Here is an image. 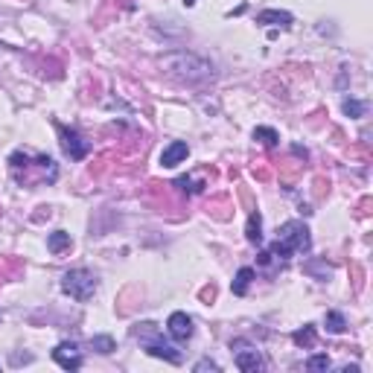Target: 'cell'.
Here are the masks:
<instances>
[{
    "instance_id": "1",
    "label": "cell",
    "mask_w": 373,
    "mask_h": 373,
    "mask_svg": "<svg viewBox=\"0 0 373 373\" xmlns=\"http://www.w3.org/2000/svg\"><path fill=\"white\" fill-rule=\"evenodd\" d=\"M164 70L178 79V82H186V85H204L210 82L216 73H213V65L207 58L196 56V53H186V50H175V53H167L164 56Z\"/></svg>"
},
{
    "instance_id": "2",
    "label": "cell",
    "mask_w": 373,
    "mask_h": 373,
    "mask_svg": "<svg viewBox=\"0 0 373 373\" xmlns=\"http://www.w3.org/2000/svg\"><path fill=\"white\" fill-rule=\"evenodd\" d=\"M312 248V236L303 222H283L277 228V239L271 245V257L277 260H289L292 254H306Z\"/></svg>"
},
{
    "instance_id": "3",
    "label": "cell",
    "mask_w": 373,
    "mask_h": 373,
    "mask_svg": "<svg viewBox=\"0 0 373 373\" xmlns=\"http://www.w3.org/2000/svg\"><path fill=\"white\" fill-rule=\"evenodd\" d=\"M97 286H100L97 277H93L88 268H73V271H68L65 277H61V292L70 295L79 303H85V300H90L93 295H97Z\"/></svg>"
},
{
    "instance_id": "4",
    "label": "cell",
    "mask_w": 373,
    "mask_h": 373,
    "mask_svg": "<svg viewBox=\"0 0 373 373\" xmlns=\"http://www.w3.org/2000/svg\"><path fill=\"white\" fill-rule=\"evenodd\" d=\"M58 135H61V149H65V154L70 161H82L85 154L90 152V143L76 132V129H65L58 126Z\"/></svg>"
},
{
    "instance_id": "5",
    "label": "cell",
    "mask_w": 373,
    "mask_h": 373,
    "mask_svg": "<svg viewBox=\"0 0 373 373\" xmlns=\"http://www.w3.org/2000/svg\"><path fill=\"white\" fill-rule=\"evenodd\" d=\"M233 347H239V350H236V359H233L239 370H245V373H257V370H263V367H266V359L260 356V350H257V347L245 345V341H236Z\"/></svg>"
},
{
    "instance_id": "6",
    "label": "cell",
    "mask_w": 373,
    "mask_h": 373,
    "mask_svg": "<svg viewBox=\"0 0 373 373\" xmlns=\"http://www.w3.org/2000/svg\"><path fill=\"white\" fill-rule=\"evenodd\" d=\"M53 362L65 370H79L82 367V350L73 345V341H61V345L53 350Z\"/></svg>"
},
{
    "instance_id": "7",
    "label": "cell",
    "mask_w": 373,
    "mask_h": 373,
    "mask_svg": "<svg viewBox=\"0 0 373 373\" xmlns=\"http://www.w3.org/2000/svg\"><path fill=\"white\" fill-rule=\"evenodd\" d=\"M167 330L175 341H190L193 338V318L186 312H172L167 321Z\"/></svg>"
},
{
    "instance_id": "8",
    "label": "cell",
    "mask_w": 373,
    "mask_h": 373,
    "mask_svg": "<svg viewBox=\"0 0 373 373\" xmlns=\"http://www.w3.org/2000/svg\"><path fill=\"white\" fill-rule=\"evenodd\" d=\"M146 353L154 356V359H164L169 364H181V353L172 345H167V341H161V338H146Z\"/></svg>"
},
{
    "instance_id": "9",
    "label": "cell",
    "mask_w": 373,
    "mask_h": 373,
    "mask_svg": "<svg viewBox=\"0 0 373 373\" xmlns=\"http://www.w3.org/2000/svg\"><path fill=\"white\" fill-rule=\"evenodd\" d=\"M186 154H190V146H186L184 140H172V143L161 152V167L175 169L178 164H184V161H186Z\"/></svg>"
},
{
    "instance_id": "10",
    "label": "cell",
    "mask_w": 373,
    "mask_h": 373,
    "mask_svg": "<svg viewBox=\"0 0 373 373\" xmlns=\"http://www.w3.org/2000/svg\"><path fill=\"white\" fill-rule=\"evenodd\" d=\"M292 21L295 18L289 12H280V9H266L257 15V23H263V26H292Z\"/></svg>"
},
{
    "instance_id": "11",
    "label": "cell",
    "mask_w": 373,
    "mask_h": 373,
    "mask_svg": "<svg viewBox=\"0 0 373 373\" xmlns=\"http://www.w3.org/2000/svg\"><path fill=\"white\" fill-rule=\"evenodd\" d=\"M245 236H248V242H251V245H263V216H260V213H251V216H248Z\"/></svg>"
},
{
    "instance_id": "12",
    "label": "cell",
    "mask_w": 373,
    "mask_h": 373,
    "mask_svg": "<svg viewBox=\"0 0 373 373\" xmlns=\"http://www.w3.org/2000/svg\"><path fill=\"white\" fill-rule=\"evenodd\" d=\"M251 280H254V268H248V266H245V268H239V271H236V277H233V295H239V298H242V295L248 292V286H251Z\"/></svg>"
},
{
    "instance_id": "13",
    "label": "cell",
    "mask_w": 373,
    "mask_h": 373,
    "mask_svg": "<svg viewBox=\"0 0 373 373\" xmlns=\"http://www.w3.org/2000/svg\"><path fill=\"white\" fill-rule=\"evenodd\" d=\"M292 341H295L298 347H306V350L315 347V327H312V324H303V327L292 335Z\"/></svg>"
},
{
    "instance_id": "14",
    "label": "cell",
    "mask_w": 373,
    "mask_h": 373,
    "mask_svg": "<svg viewBox=\"0 0 373 373\" xmlns=\"http://www.w3.org/2000/svg\"><path fill=\"white\" fill-rule=\"evenodd\" d=\"M47 248H50L53 254L68 251V248H70V233H65V231H56V233H50V239H47Z\"/></svg>"
},
{
    "instance_id": "15",
    "label": "cell",
    "mask_w": 373,
    "mask_h": 373,
    "mask_svg": "<svg viewBox=\"0 0 373 373\" xmlns=\"http://www.w3.org/2000/svg\"><path fill=\"white\" fill-rule=\"evenodd\" d=\"M254 140H260V143H263V146H268V149H274V146L280 143L277 132H274V129H268V126H257V129H254Z\"/></svg>"
},
{
    "instance_id": "16",
    "label": "cell",
    "mask_w": 373,
    "mask_h": 373,
    "mask_svg": "<svg viewBox=\"0 0 373 373\" xmlns=\"http://www.w3.org/2000/svg\"><path fill=\"white\" fill-rule=\"evenodd\" d=\"M324 324H327V330H330L332 335H341V332L347 330V321H345V315H341V312H327Z\"/></svg>"
},
{
    "instance_id": "17",
    "label": "cell",
    "mask_w": 373,
    "mask_h": 373,
    "mask_svg": "<svg viewBox=\"0 0 373 373\" xmlns=\"http://www.w3.org/2000/svg\"><path fill=\"white\" fill-rule=\"evenodd\" d=\"M90 347L97 350V353H103V356H108V353H114V338L111 335H93L90 338Z\"/></svg>"
},
{
    "instance_id": "18",
    "label": "cell",
    "mask_w": 373,
    "mask_h": 373,
    "mask_svg": "<svg viewBox=\"0 0 373 373\" xmlns=\"http://www.w3.org/2000/svg\"><path fill=\"white\" fill-rule=\"evenodd\" d=\"M341 108H345V114H347V117H353V120L364 117V111H367V105H364V103H359V100H345V103H341Z\"/></svg>"
},
{
    "instance_id": "19",
    "label": "cell",
    "mask_w": 373,
    "mask_h": 373,
    "mask_svg": "<svg viewBox=\"0 0 373 373\" xmlns=\"http://www.w3.org/2000/svg\"><path fill=\"white\" fill-rule=\"evenodd\" d=\"M306 367H309V370H315V373H318V370H330V356L318 353V356H312V359L306 362Z\"/></svg>"
},
{
    "instance_id": "20",
    "label": "cell",
    "mask_w": 373,
    "mask_h": 373,
    "mask_svg": "<svg viewBox=\"0 0 373 373\" xmlns=\"http://www.w3.org/2000/svg\"><path fill=\"white\" fill-rule=\"evenodd\" d=\"M175 186H178V190H184V193H201V190H204V184H196V181H190V178H178Z\"/></svg>"
},
{
    "instance_id": "21",
    "label": "cell",
    "mask_w": 373,
    "mask_h": 373,
    "mask_svg": "<svg viewBox=\"0 0 373 373\" xmlns=\"http://www.w3.org/2000/svg\"><path fill=\"white\" fill-rule=\"evenodd\" d=\"M196 373H201V370H216V373H219V364H216V362H210V359H201L196 367H193Z\"/></svg>"
}]
</instances>
